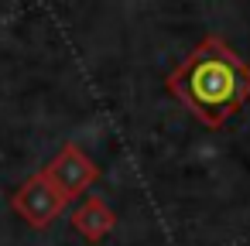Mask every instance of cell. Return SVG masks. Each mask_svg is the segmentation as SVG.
Returning <instances> with one entry per match:
<instances>
[{"mask_svg": "<svg viewBox=\"0 0 250 246\" xmlns=\"http://www.w3.org/2000/svg\"><path fill=\"white\" fill-rule=\"evenodd\" d=\"M168 93L209 130H219L250 103V65L219 38H202L165 79Z\"/></svg>", "mask_w": 250, "mask_h": 246, "instance_id": "obj_1", "label": "cell"}, {"mask_svg": "<svg viewBox=\"0 0 250 246\" xmlns=\"http://www.w3.org/2000/svg\"><path fill=\"white\" fill-rule=\"evenodd\" d=\"M65 195L45 178V171L31 174L14 195H11V208L31 226V229H48L62 212H65Z\"/></svg>", "mask_w": 250, "mask_h": 246, "instance_id": "obj_2", "label": "cell"}, {"mask_svg": "<svg viewBox=\"0 0 250 246\" xmlns=\"http://www.w3.org/2000/svg\"><path fill=\"white\" fill-rule=\"evenodd\" d=\"M42 171H45V178L65 195V202L86 195V191L96 185V178H100V164H96L93 157H86L76 144H65Z\"/></svg>", "mask_w": 250, "mask_h": 246, "instance_id": "obj_3", "label": "cell"}, {"mask_svg": "<svg viewBox=\"0 0 250 246\" xmlns=\"http://www.w3.org/2000/svg\"><path fill=\"white\" fill-rule=\"evenodd\" d=\"M113 226H117V212L106 205V198H100V195H89V198H83L79 205H76V212H72V229L83 236V239H89V243H103L110 232H113Z\"/></svg>", "mask_w": 250, "mask_h": 246, "instance_id": "obj_4", "label": "cell"}]
</instances>
